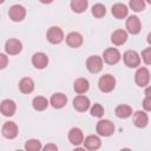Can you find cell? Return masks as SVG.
<instances>
[{
  "instance_id": "obj_1",
  "label": "cell",
  "mask_w": 151,
  "mask_h": 151,
  "mask_svg": "<svg viewBox=\"0 0 151 151\" xmlns=\"http://www.w3.org/2000/svg\"><path fill=\"white\" fill-rule=\"evenodd\" d=\"M96 131L99 136L103 137H110L111 134H113L114 132V125L112 122H110L109 119H100L97 123L96 126Z\"/></svg>"
},
{
  "instance_id": "obj_2",
  "label": "cell",
  "mask_w": 151,
  "mask_h": 151,
  "mask_svg": "<svg viewBox=\"0 0 151 151\" xmlns=\"http://www.w3.org/2000/svg\"><path fill=\"white\" fill-rule=\"evenodd\" d=\"M114 86H116V79L111 74H104L98 80V87L104 93H109L113 91Z\"/></svg>"
},
{
  "instance_id": "obj_3",
  "label": "cell",
  "mask_w": 151,
  "mask_h": 151,
  "mask_svg": "<svg viewBox=\"0 0 151 151\" xmlns=\"http://www.w3.org/2000/svg\"><path fill=\"white\" fill-rule=\"evenodd\" d=\"M122 59V54L120 52L114 48V47H110V48H106L103 53V60L109 64V65H114L117 63H119V60Z\"/></svg>"
},
{
  "instance_id": "obj_4",
  "label": "cell",
  "mask_w": 151,
  "mask_h": 151,
  "mask_svg": "<svg viewBox=\"0 0 151 151\" xmlns=\"http://www.w3.org/2000/svg\"><path fill=\"white\" fill-rule=\"evenodd\" d=\"M46 38L51 44H60L64 40V32L58 26H52L48 28L46 33Z\"/></svg>"
},
{
  "instance_id": "obj_5",
  "label": "cell",
  "mask_w": 151,
  "mask_h": 151,
  "mask_svg": "<svg viewBox=\"0 0 151 151\" xmlns=\"http://www.w3.org/2000/svg\"><path fill=\"white\" fill-rule=\"evenodd\" d=\"M123 60L127 67L134 68V67L139 66V64H140V55L136 51L129 50L123 54Z\"/></svg>"
},
{
  "instance_id": "obj_6",
  "label": "cell",
  "mask_w": 151,
  "mask_h": 151,
  "mask_svg": "<svg viewBox=\"0 0 151 151\" xmlns=\"http://www.w3.org/2000/svg\"><path fill=\"white\" fill-rule=\"evenodd\" d=\"M103 58L99 55H91L86 60V67L91 73H99L103 68Z\"/></svg>"
},
{
  "instance_id": "obj_7",
  "label": "cell",
  "mask_w": 151,
  "mask_h": 151,
  "mask_svg": "<svg viewBox=\"0 0 151 151\" xmlns=\"http://www.w3.org/2000/svg\"><path fill=\"white\" fill-rule=\"evenodd\" d=\"M19 129L14 122H6L1 127V133L7 139H14L18 136Z\"/></svg>"
},
{
  "instance_id": "obj_8",
  "label": "cell",
  "mask_w": 151,
  "mask_h": 151,
  "mask_svg": "<svg viewBox=\"0 0 151 151\" xmlns=\"http://www.w3.org/2000/svg\"><path fill=\"white\" fill-rule=\"evenodd\" d=\"M134 81L138 86L144 87L150 81V72L146 67H139L134 74Z\"/></svg>"
},
{
  "instance_id": "obj_9",
  "label": "cell",
  "mask_w": 151,
  "mask_h": 151,
  "mask_svg": "<svg viewBox=\"0 0 151 151\" xmlns=\"http://www.w3.org/2000/svg\"><path fill=\"white\" fill-rule=\"evenodd\" d=\"M21 50H22V44L18 39H14V38L8 39L5 44V51L9 55H17L21 52Z\"/></svg>"
},
{
  "instance_id": "obj_10",
  "label": "cell",
  "mask_w": 151,
  "mask_h": 151,
  "mask_svg": "<svg viewBox=\"0 0 151 151\" xmlns=\"http://www.w3.org/2000/svg\"><path fill=\"white\" fill-rule=\"evenodd\" d=\"M8 15L13 21H22L26 17V9L21 5H13L8 11Z\"/></svg>"
},
{
  "instance_id": "obj_11",
  "label": "cell",
  "mask_w": 151,
  "mask_h": 151,
  "mask_svg": "<svg viewBox=\"0 0 151 151\" xmlns=\"http://www.w3.org/2000/svg\"><path fill=\"white\" fill-rule=\"evenodd\" d=\"M126 29L131 34H138L142 29L140 20L137 15H130L126 19Z\"/></svg>"
},
{
  "instance_id": "obj_12",
  "label": "cell",
  "mask_w": 151,
  "mask_h": 151,
  "mask_svg": "<svg viewBox=\"0 0 151 151\" xmlns=\"http://www.w3.org/2000/svg\"><path fill=\"white\" fill-rule=\"evenodd\" d=\"M90 99L84 96V94H79L73 99V107L78 111V112H85L90 109Z\"/></svg>"
},
{
  "instance_id": "obj_13",
  "label": "cell",
  "mask_w": 151,
  "mask_h": 151,
  "mask_svg": "<svg viewBox=\"0 0 151 151\" xmlns=\"http://www.w3.org/2000/svg\"><path fill=\"white\" fill-rule=\"evenodd\" d=\"M68 140L72 145L78 146L84 143V133L79 127H72L68 132Z\"/></svg>"
},
{
  "instance_id": "obj_14",
  "label": "cell",
  "mask_w": 151,
  "mask_h": 151,
  "mask_svg": "<svg viewBox=\"0 0 151 151\" xmlns=\"http://www.w3.org/2000/svg\"><path fill=\"white\" fill-rule=\"evenodd\" d=\"M32 64L35 68L42 70L48 65V57L42 52H37L32 57Z\"/></svg>"
},
{
  "instance_id": "obj_15",
  "label": "cell",
  "mask_w": 151,
  "mask_h": 151,
  "mask_svg": "<svg viewBox=\"0 0 151 151\" xmlns=\"http://www.w3.org/2000/svg\"><path fill=\"white\" fill-rule=\"evenodd\" d=\"M84 39H83V35L78 32H71L66 35V44L72 47V48H78L81 46Z\"/></svg>"
},
{
  "instance_id": "obj_16",
  "label": "cell",
  "mask_w": 151,
  "mask_h": 151,
  "mask_svg": "<svg viewBox=\"0 0 151 151\" xmlns=\"http://www.w3.org/2000/svg\"><path fill=\"white\" fill-rule=\"evenodd\" d=\"M50 104L54 109H61L67 104V97L61 92L54 93V94H52V97L50 99Z\"/></svg>"
},
{
  "instance_id": "obj_17",
  "label": "cell",
  "mask_w": 151,
  "mask_h": 151,
  "mask_svg": "<svg viewBox=\"0 0 151 151\" xmlns=\"http://www.w3.org/2000/svg\"><path fill=\"white\" fill-rule=\"evenodd\" d=\"M0 110H1V113L6 117H11L15 113V110H17V106H15V103L11 99H5L1 101V105H0Z\"/></svg>"
},
{
  "instance_id": "obj_18",
  "label": "cell",
  "mask_w": 151,
  "mask_h": 151,
  "mask_svg": "<svg viewBox=\"0 0 151 151\" xmlns=\"http://www.w3.org/2000/svg\"><path fill=\"white\" fill-rule=\"evenodd\" d=\"M101 145L100 138L96 134H90L84 139V147L87 150H98Z\"/></svg>"
},
{
  "instance_id": "obj_19",
  "label": "cell",
  "mask_w": 151,
  "mask_h": 151,
  "mask_svg": "<svg viewBox=\"0 0 151 151\" xmlns=\"http://www.w3.org/2000/svg\"><path fill=\"white\" fill-rule=\"evenodd\" d=\"M111 12H112V15L116 19H124L129 14L127 6L124 5V4H114L111 8Z\"/></svg>"
},
{
  "instance_id": "obj_20",
  "label": "cell",
  "mask_w": 151,
  "mask_h": 151,
  "mask_svg": "<svg viewBox=\"0 0 151 151\" xmlns=\"http://www.w3.org/2000/svg\"><path fill=\"white\" fill-rule=\"evenodd\" d=\"M126 40H127V32L124 29H116L111 34V41L116 46H120V45L125 44Z\"/></svg>"
},
{
  "instance_id": "obj_21",
  "label": "cell",
  "mask_w": 151,
  "mask_h": 151,
  "mask_svg": "<svg viewBox=\"0 0 151 151\" xmlns=\"http://www.w3.org/2000/svg\"><path fill=\"white\" fill-rule=\"evenodd\" d=\"M149 123V117H147V113H145L144 111H136L133 113V124L137 126V127H145Z\"/></svg>"
},
{
  "instance_id": "obj_22",
  "label": "cell",
  "mask_w": 151,
  "mask_h": 151,
  "mask_svg": "<svg viewBox=\"0 0 151 151\" xmlns=\"http://www.w3.org/2000/svg\"><path fill=\"white\" fill-rule=\"evenodd\" d=\"M88 87H90V83L85 78H78V79H76V81L73 84V88L78 94L86 93L88 91Z\"/></svg>"
},
{
  "instance_id": "obj_23",
  "label": "cell",
  "mask_w": 151,
  "mask_h": 151,
  "mask_svg": "<svg viewBox=\"0 0 151 151\" xmlns=\"http://www.w3.org/2000/svg\"><path fill=\"white\" fill-rule=\"evenodd\" d=\"M19 90L22 93H25V94L31 93L34 90V81H33V79L32 78H28V77L22 78L20 80V83H19Z\"/></svg>"
},
{
  "instance_id": "obj_24",
  "label": "cell",
  "mask_w": 151,
  "mask_h": 151,
  "mask_svg": "<svg viewBox=\"0 0 151 151\" xmlns=\"http://www.w3.org/2000/svg\"><path fill=\"white\" fill-rule=\"evenodd\" d=\"M114 113L118 118H122V119H125V118H129L130 116H132V109L129 106V105H125V104H122V105H118L114 110Z\"/></svg>"
},
{
  "instance_id": "obj_25",
  "label": "cell",
  "mask_w": 151,
  "mask_h": 151,
  "mask_svg": "<svg viewBox=\"0 0 151 151\" xmlns=\"http://www.w3.org/2000/svg\"><path fill=\"white\" fill-rule=\"evenodd\" d=\"M71 9L74 13H83L87 9L88 1L87 0H71Z\"/></svg>"
},
{
  "instance_id": "obj_26",
  "label": "cell",
  "mask_w": 151,
  "mask_h": 151,
  "mask_svg": "<svg viewBox=\"0 0 151 151\" xmlns=\"http://www.w3.org/2000/svg\"><path fill=\"white\" fill-rule=\"evenodd\" d=\"M48 104H50V101L45 97H41V96H38V97H35L32 100V106L37 111H44V110H46L47 106H48Z\"/></svg>"
},
{
  "instance_id": "obj_27",
  "label": "cell",
  "mask_w": 151,
  "mask_h": 151,
  "mask_svg": "<svg viewBox=\"0 0 151 151\" xmlns=\"http://www.w3.org/2000/svg\"><path fill=\"white\" fill-rule=\"evenodd\" d=\"M25 150H27V151H39V150H42L41 142L39 139H28L25 143Z\"/></svg>"
},
{
  "instance_id": "obj_28",
  "label": "cell",
  "mask_w": 151,
  "mask_h": 151,
  "mask_svg": "<svg viewBox=\"0 0 151 151\" xmlns=\"http://www.w3.org/2000/svg\"><path fill=\"white\" fill-rule=\"evenodd\" d=\"M92 15L96 18H103L106 14V8L103 4H96L92 6Z\"/></svg>"
},
{
  "instance_id": "obj_29",
  "label": "cell",
  "mask_w": 151,
  "mask_h": 151,
  "mask_svg": "<svg viewBox=\"0 0 151 151\" xmlns=\"http://www.w3.org/2000/svg\"><path fill=\"white\" fill-rule=\"evenodd\" d=\"M129 6L134 12H142L145 9V1L144 0H130Z\"/></svg>"
},
{
  "instance_id": "obj_30",
  "label": "cell",
  "mask_w": 151,
  "mask_h": 151,
  "mask_svg": "<svg viewBox=\"0 0 151 151\" xmlns=\"http://www.w3.org/2000/svg\"><path fill=\"white\" fill-rule=\"evenodd\" d=\"M91 114H92L93 117H97V118L103 117V114H104V107H103L100 104L96 103V104L91 107Z\"/></svg>"
},
{
  "instance_id": "obj_31",
  "label": "cell",
  "mask_w": 151,
  "mask_h": 151,
  "mask_svg": "<svg viewBox=\"0 0 151 151\" xmlns=\"http://www.w3.org/2000/svg\"><path fill=\"white\" fill-rule=\"evenodd\" d=\"M142 59L146 65H151V47H147L143 50L142 52Z\"/></svg>"
},
{
  "instance_id": "obj_32",
  "label": "cell",
  "mask_w": 151,
  "mask_h": 151,
  "mask_svg": "<svg viewBox=\"0 0 151 151\" xmlns=\"http://www.w3.org/2000/svg\"><path fill=\"white\" fill-rule=\"evenodd\" d=\"M143 109L145 111H151V97H145L143 100Z\"/></svg>"
},
{
  "instance_id": "obj_33",
  "label": "cell",
  "mask_w": 151,
  "mask_h": 151,
  "mask_svg": "<svg viewBox=\"0 0 151 151\" xmlns=\"http://www.w3.org/2000/svg\"><path fill=\"white\" fill-rule=\"evenodd\" d=\"M0 60H1V64H0V68H5L7 66V63H8V59L6 57V54L1 53L0 54Z\"/></svg>"
},
{
  "instance_id": "obj_34",
  "label": "cell",
  "mask_w": 151,
  "mask_h": 151,
  "mask_svg": "<svg viewBox=\"0 0 151 151\" xmlns=\"http://www.w3.org/2000/svg\"><path fill=\"white\" fill-rule=\"evenodd\" d=\"M42 150H45V151H57L58 146L55 144H47V145L42 146Z\"/></svg>"
},
{
  "instance_id": "obj_35",
  "label": "cell",
  "mask_w": 151,
  "mask_h": 151,
  "mask_svg": "<svg viewBox=\"0 0 151 151\" xmlns=\"http://www.w3.org/2000/svg\"><path fill=\"white\" fill-rule=\"evenodd\" d=\"M145 97H151V85L145 88Z\"/></svg>"
},
{
  "instance_id": "obj_36",
  "label": "cell",
  "mask_w": 151,
  "mask_h": 151,
  "mask_svg": "<svg viewBox=\"0 0 151 151\" xmlns=\"http://www.w3.org/2000/svg\"><path fill=\"white\" fill-rule=\"evenodd\" d=\"M41 4H51L53 0H39Z\"/></svg>"
},
{
  "instance_id": "obj_37",
  "label": "cell",
  "mask_w": 151,
  "mask_h": 151,
  "mask_svg": "<svg viewBox=\"0 0 151 151\" xmlns=\"http://www.w3.org/2000/svg\"><path fill=\"white\" fill-rule=\"evenodd\" d=\"M146 40H147V42H149V44L151 45V32H150V33L147 34V38H146Z\"/></svg>"
},
{
  "instance_id": "obj_38",
  "label": "cell",
  "mask_w": 151,
  "mask_h": 151,
  "mask_svg": "<svg viewBox=\"0 0 151 151\" xmlns=\"http://www.w3.org/2000/svg\"><path fill=\"white\" fill-rule=\"evenodd\" d=\"M146 1H147V2H149V4H151V0H146Z\"/></svg>"
},
{
  "instance_id": "obj_39",
  "label": "cell",
  "mask_w": 151,
  "mask_h": 151,
  "mask_svg": "<svg viewBox=\"0 0 151 151\" xmlns=\"http://www.w3.org/2000/svg\"><path fill=\"white\" fill-rule=\"evenodd\" d=\"M4 1H5V0H0V2H4Z\"/></svg>"
}]
</instances>
